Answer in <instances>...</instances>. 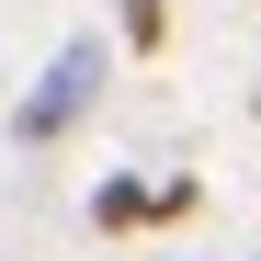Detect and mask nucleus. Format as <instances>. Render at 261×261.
Returning a JSON list of instances; mask_svg holds the SVG:
<instances>
[{
	"mask_svg": "<svg viewBox=\"0 0 261 261\" xmlns=\"http://www.w3.org/2000/svg\"><path fill=\"white\" fill-rule=\"evenodd\" d=\"M137 216H159L148 182H102V193H91V227H137Z\"/></svg>",
	"mask_w": 261,
	"mask_h": 261,
	"instance_id": "nucleus-2",
	"label": "nucleus"
},
{
	"mask_svg": "<svg viewBox=\"0 0 261 261\" xmlns=\"http://www.w3.org/2000/svg\"><path fill=\"white\" fill-rule=\"evenodd\" d=\"M91 91H102V46H91V34H68V46L46 57V80H34V91L12 102V137H23V148H46V137H68V125L91 114Z\"/></svg>",
	"mask_w": 261,
	"mask_h": 261,
	"instance_id": "nucleus-1",
	"label": "nucleus"
},
{
	"mask_svg": "<svg viewBox=\"0 0 261 261\" xmlns=\"http://www.w3.org/2000/svg\"><path fill=\"white\" fill-rule=\"evenodd\" d=\"M125 46H170V0H125Z\"/></svg>",
	"mask_w": 261,
	"mask_h": 261,
	"instance_id": "nucleus-3",
	"label": "nucleus"
}]
</instances>
